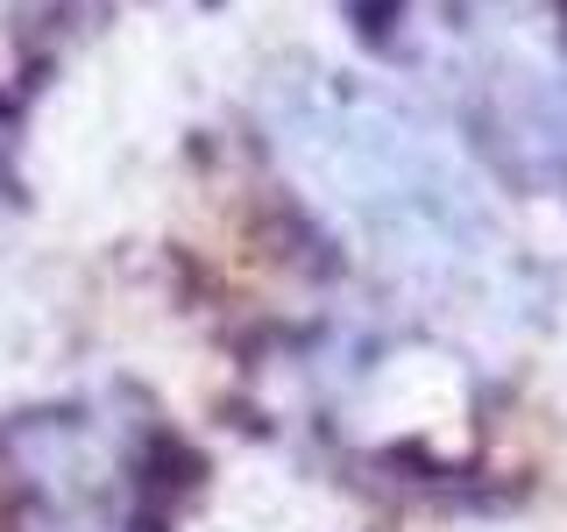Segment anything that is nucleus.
<instances>
[{"label": "nucleus", "mask_w": 567, "mask_h": 532, "mask_svg": "<svg viewBox=\"0 0 567 532\" xmlns=\"http://www.w3.org/2000/svg\"><path fill=\"white\" fill-rule=\"evenodd\" d=\"M270 150L319 221L404 291L468 298L496 277V221L447 135L354 79L270 93Z\"/></svg>", "instance_id": "obj_1"}]
</instances>
